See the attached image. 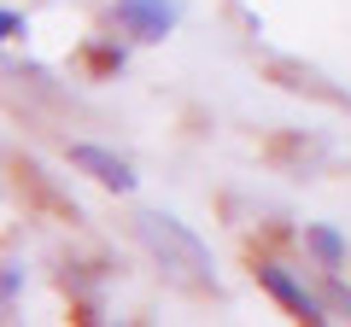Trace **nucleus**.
<instances>
[{"instance_id": "obj_5", "label": "nucleus", "mask_w": 351, "mask_h": 327, "mask_svg": "<svg viewBox=\"0 0 351 327\" xmlns=\"http://www.w3.org/2000/svg\"><path fill=\"white\" fill-rule=\"evenodd\" d=\"M304 246H311V252H316V263H322V269H339V263H346V239H339V228H328V222H311V228H304Z\"/></svg>"}, {"instance_id": "obj_7", "label": "nucleus", "mask_w": 351, "mask_h": 327, "mask_svg": "<svg viewBox=\"0 0 351 327\" xmlns=\"http://www.w3.org/2000/svg\"><path fill=\"white\" fill-rule=\"evenodd\" d=\"M12 36H24V18H18V12H0V41H12Z\"/></svg>"}, {"instance_id": "obj_6", "label": "nucleus", "mask_w": 351, "mask_h": 327, "mask_svg": "<svg viewBox=\"0 0 351 327\" xmlns=\"http://www.w3.org/2000/svg\"><path fill=\"white\" fill-rule=\"evenodd\" d=\"M328 304H339V310H351V287H339L334 269H328Z\"/></svg>"}, {"instance_id": "obj_3", "label": "nucleus", "mask_w": 351, "mask_h": 327, "mask_svg": "<svg viewBox=\"0 0 351 327\" xmlns=\"http://www.w3.org/2000/svg\"><path fill=\"white\" fill-rule=\"evenodd\" d=\"M176 18H182L176 0H117V24L141 41H164L176 29Z\"/></svg>"}, {"instance_id": "obj_2", "label": "nucleus", "mask_w": 351, "mask_h": 327, "mask_svg": "<svg viewBox=\"0 0 351 327\" xmlns=\"http://www.w3.org/2000/svg\"><path fill=\"white\" fill-rule=\"evenodd\" d=\"M258 280H263V292H269V298H276L287 315H299V322H328L322 298H316V292H304L281 263H258Z\"/></svg>"}, {"instance_id": "obj_8", "label": "nucleus", "mask_w": 351, "mask_h": 327, "mask_svg": "<svg viewBox=\"0 0 351 327\" xmlns=\"http://www.w3.org/2000/svg\"><path fill=\"white\" fill-rule=\"evenodd\" d=\"M18 275H24V269H6V275H0V304H6V298L18 292Z\"/></svg>"}, {"instance_id": "obj_4", "label": "nucleus", "mask_w": 351, "mask_h": 327, "mask_svg": "<svg viewBox=\"0 0 351 327\" xmlns=\"http://www.w3.org/2000/svg\"><path fill=\"white\" fill-rule=\"evenodd\" d=\"M71 164L82 170V176H94L100 187H117V193L135 187V170H129V158H117V152H106V146H88V140H76V146H71Z\"/></svg>"}, {"instance_id": "obj_1", "label": "nucleus", "mask_w": 351, "mask_h": 327, "mask_svg": "<svg viewBox=\"0 0 351 327\" xmlns=\"http://www.w3.org/2000/svg\"><path fill=\"white\" fill-rule=\"evenodd\" d=\"M141 239H147V252L158 257L164 269H182L188 280H211V252H205V239L193 234V228H182L176 216L147 211L141 216Z\"/></svg>"}]
</instances>
